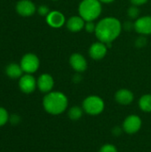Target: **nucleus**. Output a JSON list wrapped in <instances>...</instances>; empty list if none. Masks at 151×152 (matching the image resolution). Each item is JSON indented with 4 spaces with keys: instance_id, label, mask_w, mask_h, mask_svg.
<instances>
[{
    "instance_id": "obj_1",
    "label": "nucleus",
    "mask_w": 151,
    "mask_h": 152,
    "mask_svg": "<svg viewBox=\"0 0 151 152\" xmlns=\"http://www.w3.org/2000/svg\"><path fill=\"white\" fill-rule=\"evenodd\" d=\"M122 29V22L116 17L109 16L100 20L96 23L94 34L98 41L110 45L120 36Z\"/></svg>"
},
{
    "instance_id": "obj_2",
    "label": "nucleus",
    "mask_w": 151,
    "mask_h": 152,
    "mask_svg": "<svg viewBox=\"0 0 151 152\" xmlns=\"http://www.w3.org/2000/svg\"><path fill=\"white\" fill-rule=\"evenodd\" d=\"M43 108L46 113L53 116H59L64 113L69 107L67 95L60 91H52L43 98Z\"/></svg>"
},
{
    "instance_id": "obj_3",
    "label": "nucleus",
    "mask_w": 151,
    "mask_h": 152,
    "mask_svg": "<svg viewBox=\"0 0 151 152\" xmlns=\"http://www.w3.org/2000/svg\"><path fill=\"white\" fill-rule=\"evenodd\" d=\"M102 12V3L99 0H82L78 5V15L85 21H94Z\"/></svg>"
},
{
    "instance_id": "obj_4",
    "label": "nucleus",
    "mask_w": 151,
    "mask_h": 152,
    "mask_svg": "<svg viewBox=\"0 0 151 152\" xmlns=\"http://www.w3.org/2000/svg\"><path fill=\"white\" fill-rule=\"evenodd\" d=\"M82 108L87 115L98 116L105 110V102L99 95H89L85 97L82 102Z\"/></svg>"
},
{
    "instance_id": "obj_5",
    "label": "nucleus",
    "mask_w": 151,
    "mask_h": 152,
    "mask_svg": "<svg viewBox=\"0 0 151 152\" xmlns=\"http://www.w3.org/2000/svg\"><path fill=\"white\" fill-rule=\"evenodd\" d=\"M20 65L25 74H34L40 67V60L35 53H28L22 56Z\"/></svg>"
},
{
    "instance_id": "obj_6",
    "label": "nucleus",
    "mask_w": 151,
    "mask_h": 152,
    "mask_svg": "<svg viewBox=\"0 0 151 152\" xmlns=\"http://www.w3.org/2000/svg\"><path fill=\"white\" fill-rule=\"evenodd\" d=\"M142 126V119L139 115L131 114L125 117L123 121L122 127L124 133L127 134H137Z\"/></svg>"
},
{
    "instance_id": "obj_7",
    "label": "nucleus",
    "mask_w": 151,
    "mask_h": 152,
    "mask_svg": "<svg viewBox=\"0 0 151 152\" xmlns=\"http://www.w3.org/2000/svg\"><path fill=\"white\" fill-rule=\"evenodd\" d=\"M19 88L23 94H30L34 93L37 88L36 77L32 74L22 75L19 78Z\"/></svg>"
},
{
    "instance_id": "obj_8",
    "label": "nucleus",
    "mask_w": 151,
    "mask_h": 152,
    "mask_svg": "<svg viewBox=\"0 0 151 152\" xmlns=\"http://www.w3.org/2000/svg\"><path fill=\"white\" fill-rule=\"evenodd\" d=\"M108 50L109 46L106 44L101 41H97L91 45L88 50V53L91 59L94 61H101L107 55Z\"/></svg>"
},
{
    "instance_id": "obj_9",
    "label": "nucleus",
    "mask_w": 151,
    "mask_h": 152,
    "mask_svg": "<svg viewBox=\"0 0 151 152\" xmlns=\"http://www.w3.org/2000/svg\"><path fill=\"white\" fill-rule=\"evenodd\" d=\"M16 12L22 17H30L36 12V6L31 0H20L15 5Z\"/></svg>"
},
{
    "instance_id": "obj_10",
    "label": "nucleus",
    "mask_w": 151,
    "mask_h": 152,
    "mask_svg": "<svg viewBox=\"0 0 151 152\" xmlns=\"http://www.w3.org/2000/svg\"><path fill=\"white\" fill-rule=\"evenodd\" d=\"M69 63L70 67L76 71V73H83L87 69L88 67L85 57L79 53H72L69 56Z\"/></svg>"
},
{
    "instance_id": "obj_11",
    "label": "nucleus",
    "mask_w": 151,
    "mask_h": 152,
    "mask_svg": "<svg viewBox=\"0 0 151 152\" xmlns=\"http://www.w3.org/2000/svg\"><path fill=\"white\" fill-rule=\"evenodd\" d=\"M134 30L142 36L151 35V16L144 15L139 17L134 21Z\"/></svg>"
},
{
    "instance_id": "obj_12",
    "label": "nucleus",
    "mask_w": 151,
    "mask_h": 152,
    "mask_svg": "<svg viewBox=\"0 0 151 152\" xmlns=\"http://www.w3.org/2000/svg\"><path fill=\"white\" fill-rule=\"evenodd\" d=\"M37 89L43 94H48L53 91L54 87V79L52 75L48 73L41 74L36 79Z\"/></svg>"
},
{
    "instance_id": "obj_13",
    "label": "nucleus",
    "mask_w": 151,
    "mask_h": 152,
    "mask_svg": "<svg viewBox=\"0 0 151 152\" xmlns=\"http://www.w3.org/2000/svg\"><path fill=\"white\" fill-rule=\"evenodd\" d=\"M46 23L53 28H60L66 24V17L60 11H51L49 14L45 17Z\"/></svg>"
},
{
    "instance_id": "obj_14",
    "label": "nucleus",
    "mask_w": 151,
    "mask_h": 152,
    "mask_svg": "<svg viewBox=\"0 0 151 152\" xmlns=\"http://www.w3.org/2000/svg\"><path fill=\"white\" fill-rule=\"evenodd\" d=\"M115 101L122 106H128L134 101L133 93L127 88H121L115 94Z\"/></svg>"
},
{
    "instance_id": "obj_15",
    "label": "nucleus",
    "mask_w": 151,
    "mask_h": 152,
    "mask_svg": "<svg viewBox=\"0 0 151 152\" xmlns=\"http://www.w3.org/2000/svg\"><path fill=\"white\" fill-rule=\"evenodd\" d=\"M85 20L80 15H74L69 17L66 21V27L68 30L73 33L80 32L85 28Z\"/></svg>"
},
{
    "instance_id": "obj_16",
    "label": "nucleus",
    "mask_w": 151,
    "mask_h": 152,
    "mask_svg": "<svg viewBox=\"0 0 151 152\" xmlns=\"http://www.w3.org/2000/svg\"><path fill=\"white\" fill-rule=\"evenodd\" d=\"M5 74L8 77L12 78V79H18L22 76L23 70H22L20 64L15 63V62H12L6 66Z\"/></svg>"
},
{
    "instance_id": "obj_17",
    "label": "nucleus",
    "mask_w": 151,
    "mask_h": 152,
    "mask_svg": "<svg viewBox=\"0 0 151 152\" xmlns=\"http://www.w3.org/2000/svg\"><path fill=\"white\" fill-rule=\"evenodd\" d=\"M138 106L142 112L151 113V94H146L140 97Z\"/></svg>"
},
{
    "instance_id": "obj_18",
    "label": "nucleus",
    "mask_w": 151,
    "mask_h": 152,
    "mask_svg": "<svg viewBox=\"0 0 151 152\" xmlns=\"http://www.w3.org/2000/svg\"><path fill=\"white\" fill-rule=\"evenodd\" d=\"M85 111L81 107L79 106H72L70 107L69 110H68V117L70 120L72 121H77L79 119H81L83 118V115H84Z\"/></svg>"
},
{
    "instance_id": "obj_19",
    "label": "nucleus",
    "mask_w": 151,
    "mask_h": 152,
    "mask_svg": "<svg viewBox=\"0 0 151 152\" xmlns=\"http://www.w3.org/2000/svg\"><path fill=\"white\" fill-rule=\"evenodd\" d=\"M140 13H141V11H140L139 7L136 5L132 4V6H130L127 9V15L132 20H137L140 17Z\"/></svg>"
},
{
    "instance_id": "obj_20",
    "label": "nucleus",
    "mask_w": 151,
    "mask_h": 152,
    "mask_svg": "<svg viewBox=\"0 0 151 152\" xmlns=\"http://www.w3.org/2000/svg\"><path fill=\"white\" fill-rule=\"evenodd\" d=\"M10 115L6 109L0 107V127L5 126L9 122Z\"/></svg>"
},
{
    "instance_id": "obj_21",
    "label": "nucleus",
    "mask_w": 151,
    "mask_h": 152,
    "mask_svg": "<svg viewBox=\"0 0 151 152\" xmlns=\"http://www.w3.org/2000/svg\"><path fill=\"white\" fill-rule=\"evenodd\" d=\"M99 152H118V150L112 143H105L100 148Z\"/></svg>"
},
{
    "instance_id": "obj_22",
    "label": "nucleus",
    "mask_w": 151,
    "mask_h": 152,
    "mask_svg": "<svg viewBox=\"0 0 151 152\" xmlns=\"http://www.w3.org/2000/svg\"><path fill=\"white\" fill-rule=\"evenodd\" d=\"M147 43H148V40H147L146 36H142V35H141L140 37H138L135 39V41H134V45H135V46L138 47V48H142V47H144V46L147 45Z\"/></svg>"
},
{
    "instance_id": "obj_23",
    "label": "nucleus",
    "mask_w": 151,
    "mask_h": 152,
    "mask_svg": "<svg viewBox=\"0 0 151 152\" xmlns=\"http://www.w3.org/2000/svg\"><path fill=\"white\" fill-rule=\"evenodd\" d=\"M95 28H96V23H94V21H85V30L88 33H94L95 32Z\"/></svg>"
},
{
    "instance_id": "obj_24",
    "label": "nucleus",
    "mask_w": 151,
    "mask_h": 152,
    "mask_svg": "<svg viewBox=\"0 0 151 152\" xmlns=\"http://www.w3.org/2000/svg\"><path fill=\"white\" fill-rule=\"evenodd\" d=\"M36 11H37V12H38L39 15L44 16V17H46L49 14V12H51L50 9H49V7L47 5H44V4H42V5L38 6V8H37Z\"/></svg>"
},
{
    "instance_id": "obj_25",
    "label": "nucleus",
    "mask_w": 151,
    "mask_h": 152,
    "mask_svg": "<svg viewBox=\"0 0 151 152\" xmlns=\"http://www.w3.org/2000/svg\"><path fill=\"white\" fill-rule=\"evenodd\" d=\"M9 122L13 126H17L20 123V117L17 114H12L9 118Z\"/></svg>"
},
{
    "instance_id": "obj_26",
    "label": "nucleus",
    "mask_w": 151,
    "mask_h": 152,
    "mask_svg": "<svg viewBox=\"0 0 151 152\" xmlns=\"http://www.w3.org/2000/svg\"><path fill=\"white\" fill-rule=\"evenodd\" d=\"M123 29L126 30V31H131L132 29L134 30V21H129V20H125L123 24Z\"/></svg>"
},
{
    "instance_id": "obj_27",
    "label": "nucleus",
    "mask_w": 151,
    "mask_h": 152,
    "mask_svg": "<svg viewBox=\"0 0 151 152\" xmlns=\"http://www.w3.org/2000/svg\"><path fill=\"white\" fill-rule=\"evenodd\" d=\"M124 133V130H123V127L122 126H116L115 127H113L112 129V134L114 136H120L122 134Z\"/></svg>"
},
{
    "instance_id": "obj_28",
    "label": "nucleus",
    "mask_w": 151,
    "mask_h": 152,
    "mask_svg": "<svg viewBox=\"0 0 151 152\" xmlns=\"http://www.w3.org/2000/svg\"><path fill=\"white\" fill-rule=\"evenodd\" d=\"M131 4L133 5H136V6H141L145 4H147L149 2V0H130Z\"/></svg>"
},
{
    "instance_id": "obj_29",
    "label": "nucleus",
    "mask_w": 151,
    "mask_h": 152,
    "mask_svg": "<svg viewBox=\"0 0 151 152\" xmlns=\"http://www.w3.org/2000/svg\"><path fill=\"white\" fill-rule=\"evenodd\" d=\"M73 82L75 83H80L82 81V76H81V73H77L74 75L73 78H72Z\"/></svg>"
},
{
    "instance_id": "obj_30",
    "label": "nucleus",
    "mask_w": 151,
    "mask_h": 152,
    "mask_svg": "<svg viewBox=\"0 0 151 152\" xmlns=\"http://www.w3.org/2000/svg\"><path fill=\"white\" fill-rule=\"evenodd\" d=\"M99 1L101 3H102V4H110V3H113L116 0H99Z\"/></svg>"
},
{
    "instance_id": "obj_31",
    "label": "nucleus",
    "mask_w": 151,
    "mask_h": 152,
    "mask_svg": "<svg viewBox=\"0 0 151 152\" xmlns=\"http://www.w3.org/2000/svg\"><path fill=\"white\" fill-rule=\"evenodd\" d=\"M52 1H59V0H52Z\"/></svg>"
}]
</instances>
